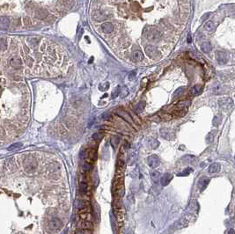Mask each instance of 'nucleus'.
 Here are the masks:
<instances>
[{"mask_svg":"<svg viewBox=\"0 0 235 234\" xmlns=\"http://www.w3.org/2000/svg\"><path fill=\"white\" fill-rule=\"evenodd\" d=\"M160 135L163 138H166V139L170 140L174 137V134L172 132V130L168 129H160Z\"/></svg>","mask_w":235,"mask_h":234,"instance_id":"nucleus-12","label":"nucleus"},{"mask_svg":"<svg viewBox=\"0 0 235 234\" xmlns=\"http://www.w3.org/2000/svg\"><path fill=\"white\" fill-rule=\"evenodd\" d=\"M213 92H214L215 94H218L219 92H221V86H220V85L217 83V84L213 86Z\"/></svg>","mask_w":235,"mask_h":234,"instance_id":"nucleus-30","label":"nucleus"},{"mask_svg":"<svg viewBox=\"0 0 235 234\" xmlns=\"http://www.w3.org/2000/svg\"><path fill=\"white\" fill-rule=\"evenodd\" d=\"M188 225V219H186V218H181V219L179 220L178 222L175 223L174 227H175V229H183V228L187 227Z\"/></svg>","mask_w":235,"mask_h":234,"instance_id":"nucleus-15","label":"nucleus"},{"mask_svg":"<svg viewBox=\"0 0 235 234\" xmlns=\"http://www.w3.org/2000/svg\"><path fill=\"white\" fill-rule=\"evenodd\" d=\"M101 138H102V134H100V133H94L93 135V139L94 140H100Z\"/></svg>","mask_w":235,"mask_h":234,"instance_id":"nucleus-34","label":"nucleus"},{"mask_svg":"<svg viewBox=\"0 0 235 234\" xmlns=\"http://www.w3.org/2000/svg\"><path fill=\"white\" fill-rule=\"evenodd\" d=\"M216 133H217L216 130H215V131H214V130H212V131L210 132L209 134L207 135V137H206V141H207V142L211 143L212 142V141L214 140V138H215V135H216Z\"/></svg>","mask_w":235,"mask_h":234,"instance_id":"nucleus-25","label":"nucleus"},{"mask_svg":"<svg viewBox=\"0 0 235 234\" xmlns=\"http://www.w3.org/2000/svg\"><path fill=\"white\" fill-rule=\"evenodd\" d=\"M190 106V101L189 100H181L177 104L175 109H181V110H187V108Z\"/></svg>","mask_w":235,"mask_h":234,"instance_id":"nucleus-17","label":"nucleus"},{"mask_svg":"<svg viewBox=\"0 0 235 234\" xmlns=\"http://www.w3.org/2000/svg\"><path fill=\"white\" fill-rule=\"evenodd\" d=\"M202 92V85H196L192 89V93L194 95H199Z\"/></svg>","mask_w":235,"mask_h":234,"instance_id":"nucleus-24","label":"nucleus"},{"mask_svg":"<svg viewBox=\"0 0 235 234\" xmlns=\"http://www.w3.org/2000/svg\"><path fill=\"white\" fill-rule=\"evenodd\" d=\"M234 159H235V157H234Z\"/></svg>","mask_w":235,"mask_h":234,"instance_id":"nucleus-42","label":"nucleus"},{"mask_svg":"<svg viewBox=\"0 0 235 234\" xmlns=\"http://www.w3.org/2000/svg\"><path fill=\"white\" fill-rule=\"evenodd\" d=\"M4 136H6V132L4 131V129H1V128H0V137H4Z\"/></svg>","mask_w":235,"mask_h":234,"instance_id":"nucleus-39","label":"nucleus"},{"mask_svg":"<svg viewBox=\"0 0 235 234\" xmlns=\"http://www.w3.org/2000/svg\"><path fill=\"white\" fill-rule=\"evenodd\" d=\"M144 34L147 38V40L152 42L160 41L161 38H162L161 32L157 28H154V27H146V28H145Z\"/></svg>","mask_w":235,"mask_h":234,"instance_id":"nucleus-1","label":"nucleus"},{"mask_svg":"<svg viewBox=\"0 0 235 234\" xmlns=\"http://www.w3.org/2000/svg\"><path fill=\"white\" fill-rule=\"evenodd\" d=\"M184 92H185V88H184V87H181V88H179V89L177 90V91H176L175 92H174V97L181 96V95Z\"/></svg>","mask_w":235,"mask_h":234,"instance_id":"nucleus-32","label":"nucleus"},{"mask_svg":"<svg viewBox=\"0 0 235 234\" xmlns=\"http://www.w3.org/2000/svg\"><path fill=\"white\" fill-rule=\"evenodd\" d=\"M49 226L51 230H59V229L63 226V223H62V221L60 219H58V218H54V219L49 221Z\"/></svg>","mask_w":235,"mask_h":234,"instance_id":"nucleus-8","label":"nucleus"},{"mask_svg":"<svg viewBox=\"0 0 235 234\" xmlns=\"http://www.w3.org/2000/svg\"><path fill=\"white\" fill-rule=\"evenodd\" d=\"M145 100H141V101H139L135 106L134 110H135V112L136 114H140V113L145 109Z\"/></svg>","mask_w":235,"mask_h":234,"instance_id":"nucleus-18","label":"nucleus"},{"mask_svg":"<svg viewBox=\"0 0 235 234\" xmlns=\"http://www.w3.org/2000/svg\"><path fill=\"white\" fill-rule=\"evenodd\" d=\"M117 114L119 115L121 117H122L124 120L128 121V122H130V123H132V122H132V120H131L130 116V115H129L126 112H124V111H118V112H117Z\"/></svg>","mask_w":235,"mask_h":234,"instance_id":"nucleus-21","label":"nucleus"},{"mask_svg":"<svg viewBox=\"0 0 235 234\" xmlns=\"http://www.w3.org/2000/svg\"><path fill=\"white\" fill-rule=\"evenodd\" d=\"M132 59L136 62H140L144 59V54L139 49L134 50L132 53Z\"/></svg>","mask_w":235,"mask_h":234,"instance_id":"nucleus-13","label":"nucleus"},{"mask_svg":"<svg viewBox=\"0 0 235 234\" xmlns=\"http://www.w3.org/2000/svg\"><path fill=\"white\" fill-rule=\"evenodd\" d=\"M100 29L105 34H110L114 30V25L111 22H104L100 26Z\"/></svg>","mask_w":235,"mask_h":234,"instance_id":"nucleus-9","label":"nucleus"},{"mask_svg":"<svg viewBox=\"0 0 235 234\" xmlns=\"http://www.w3.org/2000/svg\"><path fill=\"white\" fill-rule=\"evenodd\" d=\"M221 121H222V117L220 116V115H215L213 118V122H212V124H213V126H215V127H218V125H220Z\"/></svg>","mask_w":235,"mask_h":234,"instance_id":"nucleus-23","label":"nucleus"},{"mask_svg":"<svg viewBox=\"0 0 235 234\" xmlns=\"http://www.w3.org/2000/svg\"><path fill=\"white\" fill-rule=\"evenodd\" d=\"M147 143H148V146H150L151 149H156V148L160 145L159 141H157L156 139H154V138H152V137H149L148 138Z\"/></svg>","mask_w":235,"mask_h":234,"instance_id":"nucleus-20","label":"nucleus"},{"mask_svg":"<svg viewBox=\"0 0 235 234\" xmlns=\"http://www.w3.org/2000/svg\"><path fill=\"white\" fill-rule=\"evenodd\" d=\"M210 182V178L206 177V176H203L198 180L197 181V187L200 189V191H203L207 188Z\"/></svg>","mask_w":235,"mask_h":234,"instance_id":"nucleus-6","label":"nucleus"},{"mask_svg":"<svg viewBox=\"0 0 235 234\" xmlns=\"http://www.w3.org/2000/svg\"><path fill=\"white\" fill-rule=\"evenodd\" d=\"M145 51L148 56L152 57V58H156V57H158V56H159L158 49H157L156 47L152 46V45H148V46H146Z\"/></svg>","mask_w":235,"mask_h":234,"instance_id":"nucleus-5","label":"nucleus"},{"mask_svg":"<svg viewBox=\"0 0 235 234\" xmlns=\"http://www.w3.org/2000/svg\"><path fill=\"white\" fill-rule=\"evenodd\" d=\"M21 146H22V144L21 143H14V144H12L11 146L7 148V150H9V152H12V150H19Z\"/></svg>","mask_w":235,"mask_h":234,"instance_id":"nucleus-26","label":"nucleus"},{"mask_svg":"<svg viewBox=\"0 0 235 234\" xmlns=\"http://www.w3.org/2000/svg\"><path fill=\"white\" fill-rule=\"evenodd\" d=\"M211 49H212L211 44L209 41H204L201 45V49L203 53H210L211 51Z\"/></svg>","mask_w":235,"mask_h":234,"instance_id":"nucleus-19","label":"nucleus"},{"mask_svg":"<svg viewBox=\"0 0 235 234\" xmlns=\"http://www.w3.org/2000/svg\"><path fill=\"white\" fill-rule=\"evenodd\" d=\"M115 217L117 219V222L119 223V225H123V220H124V210L122 207L120 206H116L115 207Z\"/></svg>","mask_w":235,"mask_h":234,"instance_id":"nucleus-3","label":"nucleus"},{"mask_svg":"<svg viewBox=\"0 0 235 234\" xmlns=\"http://www.w3.org/2000/svg\"><path fill=\"white\" fill-rule=\"evenodd\" d=\"M220 170V165L218 163H212V164L210 165V167L208 168V173H217L219 172Z\"/></svg>","mask_w":235,"mask_h":234,"instance_id":"nucleus-16","label":"nucleus"},{"mask_svg":"<svg viewBox=\"0 0 235 234\" xmlns=\"http://www.w3.org/2000/svg\"><path fill=\"white\" fill-rule=\"evenodd\" d=\"M188 42H191V37H190V35H188Z\"/></svg>","mask_w":235,"mask_h":234,"instance_id":"nucleus-41","label":"nucleus"},{"mask_svg":"<svg viewBox=\"0 0 235 234\" xmlns=\"http://www.w3.org/2000/svg\"><path fill=\"white\" fill-rule=\"evenodd\" d=\"M80 217H81V219L85 220V218L87 217V214L86 213H84V212H80Z\"/></svg>","mask_w":235,"mask_h":234,"instance_id":"nucleus-37","label":"nucleus"},{"mask_svg":"<svg viewBox=\"0 0 235 234\" xmlns=\"http://www.w3.org/2000/svg\"><path fill=\"white\" fill-rule=\"evenodd\" d=\"M147 162H148V165L150 167L156 168L160 165V159L157 155H151V156H149L147 158Z\"/></svg>","mask_w":235,"mask_h":234,"instance_id":"nucleus-4","label":"nucleus"},{"mask_svg":"<svg viewBox=\"0 0 235 234\" xmlns=\"http://www.w3.org/2000/svg\"><path fill=\"white\" fill-rule=\"evenodd\" d=\"M135 76H136L135 71H132V72H131V73L130 74V76H129V79H130V80H133V79H134V77H135Z\"/></svg>","mask_w":235,"mask_h":234,"instance_id":"nucleus-38","label":"nucleus"},{"mask_svg":"<svg viewBox=\"0 0 235 234\" xmlns=\"http://www.w3.org/2000/svg\"><path fill=\"white\" fill-rule=\"evenodd\" d=\"M120 92H121V88H120V86H117V87H116V89L115 90V92H114L113 98L117 97V96H118V94H120Z\"/></svg>","mask_w":235,"mask_h":234,"instance_id":"nucleus-35","label":"nucleus"},{"mask_svg":"<svg viewBox=\"0 0 235 234\" xmlns=\"http://www.w3.org/2000/svg\"><path fill=\"white\" fill-rule=\"evenodd\" d=\"M91 165L89 164V163H87V162H85V163H84V164H83V165H82V168H83V170L84 171H89L90 169H91Z\"/></svg>","mask_w":235,"mask_h":234,"instance_id":"nucleus-33","label":"nucleus"},{"mask_svg":"<svg viewBox=\"0 0 235 234\" xmlns=\"http://www.w3.org/2000/svg\"><path fill=\"white\" fill-rule=\"evenodd\" d=\"M89 158H91V159L95 160L97 158V152H96L95 150H91L89 152Z\"/></svg>","mask_w":235,"mask_h":234,"instance_id":"nucleus-31","label":"nucleus"},{"mask_svg":"<svg viewBox=\"0 0 235 234\" xmlns=\"http://www.w3.org/2000/svg\"><path fill=\"white\" fill-rule=\"evenodd\" d=\"M191 172H193V169H192V168H190V167H188V168H186V169H184L183 171H182V173H178V176H188L189 173H191Z\"/></svg>","mask_w":235,"mask_h":234,"instance_id":"nucleus-27","label":"nucleus"},{"mask_svg":"<svg viewBox=\"0 0 235 234\" xmlns=\"http://www.w3.org/2000/svg\"><path fill=\"white\" fill-rule=\"evenodd\" d=\"M10 64H11L13 68H15V69H19V68L21 67L22 63H21V60L19 57L14 56L10 60Z\"/></svg>","mask_w":235,"mask_h":234,"instance_id":"nucleus-14","label":"nucleus"},{"mask_svg":"<svg viewBox=\"0 0 235 234\" xmlns=\"http://www.w3.org/2000/svg\"><path fill=\"white\" fill-rule=\"evenodd\" d=\"M232 100L228 97H223L218 100V106L222 111L228 112L232 107Z\"/></svg>","mask_w":235,"mask_h":234,"instance_id":"nucleus-2","label":"nucleus"},{"mask_svg":"<svg viewBox=\"0 0 235 234\" xmlns=\"http://www.w3.org/2000/svg\"><path fill=\"white\" fill-rule=\"evenodd\" d=\"M150 176H151V180H152V182L154 183V184H158L159 181H160V173L158 172V171L156 170H152L150 172Z\"/></svg>","mask_w":235,"mask_h":234,"instance_id":"nucleus-11","label":"nucleus"},{"mask_svg":"<svg viewBox=\"0 0 235 234\" xmlns=\"http://www.w3.org/2000/svg\"><path fill=\"white\" fill-rule=\"evenodd\" d=\"M86 156H87V152H85V150H82V152L79 153V157L81 158H86Z\"/></svg>","mask_w":235,"mask_h":234,"instance_id":"nucleus-36","label":"nucleus"},{"mask_svg":"<svg viewBox=\"0 0 235 234\" xmlns=\"http://www.w3.org/2000/svg\"><path fill=\"white\" fill-rule=\"evenodd\" d=\"M172 179H173V175H172L171 173H165V174H163L160 177V183H161V185L164 186V187L167 186L169 183L171 182Z\"/></svg>","mask_w":235,"mask_h":234,"instance_id":"nucleus-10","label":"nucleus"},{"mask_svg":"<svg viewBox=\"0 0 235 234\" xmlns=\"http://www.w3.org/2000/svg\"><path fill=\"white\" fill-rule=\"evenodd\" d=\"M87 190V185L85 182H80V186H79V191L81 194H84L86 192Z\"/></svg>","mask_w":235,"mask_h":234,"instance_id":"nucleus-28","label":"nucleus"},{"mask_svg":"<svg viewBox=\"0 0 235 234\" xmlns=\"http://www.w3.org/2000/svg\"><path fill=\"white\" fill-rule=\"evenodd\" d=\"M82 228L83 229H92L93 228V223L90 221H84L82 223Z\"/></svg>","mask_w":235,"mask_h":234,"instance_id":"nucleus-29","label":"nucleus"},{"mask_svg":"<svg viewBox=\"0 0 235 234\" xmlns=\"http://www.w3.org/2000/svg\"><path fill=\"white\" fill-rule=\"evenodd\" d=\"M227 232H228V233H233V234H235V231L231 230V231H227Z\"/></svg>","mask_w":235,"mask_h":234,"instance_id":"nucleus-40","label":"nucleus"},{"mask_svg":"<svg viewBox=\"0 0 235 234\" xmlns=\"http://www.w3.org/2000/svg\"><path fill=\"white\" fill-rule=\"evenodd\" d=\"M216 60L218 64H224L227 63V55L224 51H217L216 52Z\"/></svg>","mask_w":235,"mask_h":234,"instance_id":"nucleus-7","label":"nucleus"},{"mask_svg":"<svg viewBox=\"0 0 235 234\" xmlns=\"http://www.w3.org/2000/svg\"><path fill=\"white\" fill-rule=\"evenodd\" d=\"M204 28H205L207 31L211 32L213 31L215 28V25L212 21H207L205 24H204Z\"/></svg>","mask_w":235,"mask_h":234,"instance_id":"nucleus-22","label":"nucleus"}]
</instances>
